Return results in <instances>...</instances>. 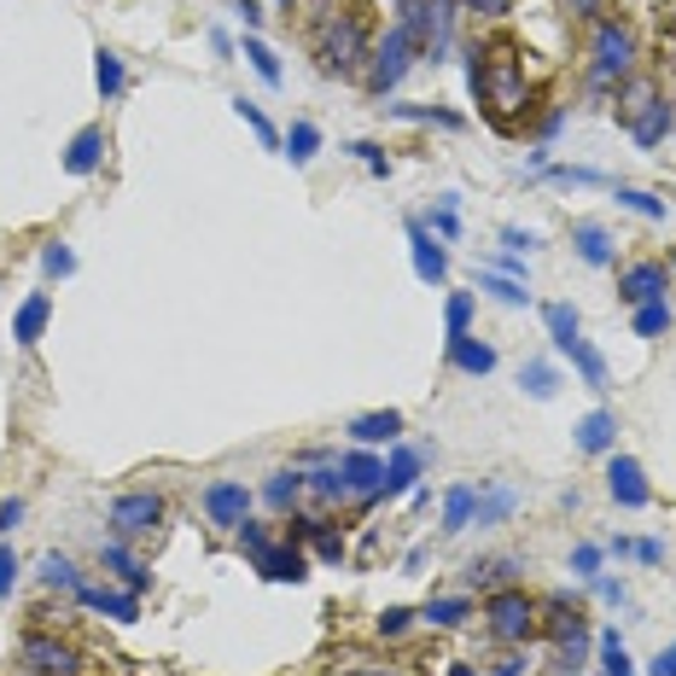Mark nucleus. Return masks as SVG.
Masks as SVG:
<instances>
[{
    "instance_id": "f257e3e1",
    "label": "nucleus",
    "mask_w": 676,
    "mask_h": 676,
    "mask_svg": "<svg viewBox=\"0 0 676 676\" xmlns=\"http://www.w3.org/2000/svg\"><path fill=\"white\" fill-rule=\"evenodd\" d=\"M467 88L479 94V106H484L490 123L514 129L519 111H526V99H531V88H526V53H519V41L514 36H490V41L472 47V53H467Z\"/></svg>"
},
{
    "instance_id": "f03ea898",
    "label": "nucleus",
    "mask_w": 676,
    "mask_h": 676,
    "mask_svg": "<svg viewBox=\"0 0 676 676\" xmlns=\"http://www.w3.org/2000/svg\"><path fill=\"white\" fill-rule=\"evenodd\" d=\"M367 53H374V47H367V0H357V7H345V12H327V24L315 29L321 76H338V82L362 76Z\"/></svg>"
},
{
    "instance_id": "7ed1b4c3",
    "label": "nucleus",
    "mask_w": 676,
    "mask_h": 676,
    "mask_svg": "<svg viewBox=\"0 0 676 676\" xmlns=\"http://www.w3.org/2000/svg\"><path fill=\"white\" fill-rule=\"evenodd\" d=\"M618 123L636 146H659L671 134V106H665V94H659L653 76L618 82Z\"/></svg>"
},
{
    "instance_id": "20e7f679",
    "label": "nucleus",
    "mask_w": 676,
    "mask_h": 676,
    "mask_svg": "<svg viewBox=\"0 0 676 676\" xmlns=\"http://www.w3.org/2000/svg\"><path fill=\"white\" fill-rule=\"evenodd\" d=\"M630 76H636V36H630V24L601 19L595 24V53H589V88L613 94L618 82H630Z\"/></svg>"
},
{
    "instance_id": "39448f33",
    "label": "nucleus",
    "mask_w": 676,
    "mask_h": 676,
    "mask_svg": "<svg viewBox=\"0 0 676 676\" xmlns=\"http://www.w3.org/2000/svg\"><path fill=\"white\" fill-rule=\"evenodd\" d=\"M484 624L496 641H526V636H536V601L526 589H496L484 601Z\"/></svg>"
},
{
    "instance_id": "423d86ee",
    "label": "nucleus",
    "mask_w": 676,
    "mask_h": 676,
    "mask_svg": "<svg viewBox=\"0 0 676 676\" xmlns=\"http://www.w3.org/2000/svg\"><path fill=\"white\" fill-rule=\"evenodd\" d=\"M158 526H164V496H158V490H129V496L111 502V536H117V543L152 536Z\"/></svg>"
},
{
    "instance_id": "0eeeda50",
    "label": "nucleus",
    "mask_w": 676,
    "mask_h": 676,
    "mask_svg": "<svg viewBox=\"0 0 676 676\" xmlns=\"http://www.w3.org/2000/svg\"><path fill=\"white\" fill-rule=\"evenodd\" d=\"M409 64H414V41H409V29H391V36H385L374 53H367V94H391L402 76H409Z\"/></svg>"
},
{
    "instance_id": "6e6552de",
    "label": "nucleus",
    "mask_w": 676,
    "mask_h": 676,
    "mask_svg": "<svg viewBox=\"0 0 676 676\" xmlns=\"http://www.w3.org/2000/svg\"><path fill=\"white\" fill-rule=\"evenodd\" d=\"M205 519H210V526H222V531H240L245 519H251V490L240 479L205 484Z\"/></svg>"
},
{
    "instance_id": "1a4fd4ad",
    "label": "nucleus",
    "mask_w": 676,
    "mask_h": 676,
    "mask_svg": "<svg viewBox=\"0 0 676 676\" xmlns=\"http://www.w3.org/2000/svg\"><path fill=\"white\" fill-rule=\"evenodd\" d=\"M606 490H613V502H618V507H630V514L653 502L648 472H641V461H630V455H613V461H606Z\"/></svg>"
},
{
    "instance_id": "9d476101",
    "label": "nucleus",
    "mask_w": 676,
    "mask_h": 676,
    "mask_svg": "<svg viewBox=\"0 0 676 676\" xmlns=\"http://www.w3.org/2000/svg\"><path fill=\"white\" fill-rule=\"evenodd\" d=\"M409 251H414V275L426 286H444L449 280V251L437 245V233L426 222H409Z\"/></svg>"
},
{
    "instance_id": "9b49d317",
    "label": "nucleus",
    "mask_w": 676,
    "mask_h": 676,
    "mask_svg": "<svg viewBox=\"0 0 676 676\" xmlns=\"http://www.w3.org/2000/svg\"><path fill=\"white\" fill-rule=\"evenodd\" d=\"M24 665L36 676H76V648L53 636H24Z\"/></svg>"
},
{
    "instance_id": "f8f14e48",
    "label": "nucleus",
    "mask_w": 676,
    "mask_h": 676,
    "mask_svg": "<svg viewBox=\"0 0 676 676\" xmlns=\"http://www.w3.org/2000/svg\"><path fill=\"white\" fill-rule=\"evenodd\" d=\"M338 479H345V490H350V496H362V502H379L385 461H374L367 449H350L345 461H338Z\"/></svg>"
},
{
    "instance_id": "ddd939ff",
    "label": "nucleus",
    "mask_w": 676,
    "mask_h": 676,
    "mask_svg": "<svg viewBox=\"0 0 676 676\" xmlns=\"http://www.w3.org/2000/svg\"><path fill=\"white\" fill-rule=\"evenodd\" d=\"M618 298L630 303H653V298H665V263H653V257H641V263H630L618 275Z\"/></svg>"
},
{
    "instance_id": "4468645a",
    "label": "nucleus",
    "mask_w": 676,
    "mask_h": 676,
    "mask_svg": "<svg viewBox=\"0 0 676 676\" xmlns=\"http://www.w3.org/2000/svg\"><path fill=\"white\" fill-rule=\"evenodd\" d=\"M251 566H257L268 583H303L310 578V560H303V548H292V536H286V543H268Z\"/></svg>"
},
{
    "instance_id": "2eb2a0df",
    "label": "nucleus",
    "mask_w": 676,
    "mask_h": 676,
    "mask_svg": "<svg viewBox=\"0 0 676 676\" xmlns=\"http://www.w3.org/2000/svg\"><path fill=\"white\" fill-rule=\"evenodd\" d=\"M99 158H106V129H99V123L76 129V141L64 146V169H71V176H94Z\"/></svg>"
},
{
    "instance_id": "dca6fc26",
    "label": "nucleus",
    "mask_w": 676,
    "mask_h": 676,
    "mask_svg": "<svg viewBox=\"0 0 676 676\" xmlns=\"http://www.w3.org/2000/svg\"><path fill=\"white\" fill-rule=\"evenodd\" d=\"M76 601L88 606V613L117 618V624H134V618H141V595H117V589H94V583H82V589H76Z\"/></svg>"
},
{
    "instance_id": "f3484780",
    "label": "nucleus",
    "mask_w": 676,
    "mask_h": 676,
    "mask_svg": "<svg viewBox=\"0 0 676 676\" xmlns=\"http://www.w3.org/2000/svg\"><path fill=\"white\" fill-rule=\"evenodd\" d=\"M47 321H53V298H47V292H29V298L19 303V315H12V338L29 350V345L47 333Z\"/></svg>"
},
{
    "instance_id": "a211bd4d",
    "label": "nucleus",
    "mask_w": 676,
    "mask_h": 676,
    "mask_svg": "<svg viewBox=\"0 0 676 676\" xmlns=\"http://www.w3.org/2000/svg\"><path fill=\"white\" fill-rule=\"evenodd\" d=\"M414 484H420V449L397 444V449H391V461H385V484H379V496H385V502H391V496H409Z\"/></svg>"
},
{
    "instance_id": "6ab92c4d",
    "label": "nucleus",
    "mask_w": 676,
    "mask_h": 676,
    "mask_svg": "<svg viewBox=\"0 0 676 676\" xmlns=\"http://www.w3.org/2000/svg\"><path fill=\"white\" fill-rule=\"evenodd\" d=\"M99 560H106V566L117 571V578L129 583V595H146V589H152V571H146L141 560H134V554H129L123 543H117V536H111V543H99Z\"/></svg>"
},
{
    "instance_id": "aec40b11",
    "label": "nucleus",
    "mask_w": 676,
    "mask_h": 676,
    "mask_svg": "<svg viewBox=\"0 0 676 676\" xmlns=\"http://www.w3.org/2000/svg\"><path fill=\"white\" fill-rule=\"evenodd\" d=\"M350 437H357V444H397V437H402V414L397 409L357 414V420H350Z\"/></svg>"
},
{
    "instance_id": "412c9836",
    "label": "nucleus",
    "mask_w": 676,
    "mask_h": 676,
    "mask_svg": "<svg viewBox=\"0 0 676 676\" xmlns=\"http://www.w3.org/2000/svg\"><path fill=\"white\" fill-rule=\"evenodd\" d=\"M560 357H571V367L583 374L589 391H606V385H613V374H606V357H601L595 345H589V338H571V345L560 350Z\"/></svg>"
},
{
    "instance_id": "4be33fe9",
    "label": "nucleus",
    "mask_w": 676,
    "mask_h": 676,
    "mask_svg": "<svg viewBox=\"0 0 676 676\" xmlns=\"http://www.w3.org/2000/svg\"><path fill=\"white\" fill-rule=\"evenodd\" d=\"M449 367H461V374H472V379H484L490 367H496V350L490 345H479V338H449Z\"/></svg>"
},
{
    "instance_id": "5701e85b",
    "label": "nucleus",
    "mask_w": 676,
    "mask_h": 676,
    "mask_svg": "<svg viewBox=\"0 0 676 676\" xmlns=\"http://www.w3.org/2000/svg\"><path fill=\"white\" fill-rule=\"evenodd\" d=\"M613 444H618V420L606 414V409H595V414L578 420V449H583V455H606Z\"/></svg>"
},
{
    "instance_id": "b1692460",
    "label": "nucleus",
    "mask_w": 676,
    "mask_h": 676,
    "mask_svg": "<svg viewBox=\"0 0 676 676\" xmlns=\"http://www.w3.org/2000/svg\"><path fill=\"white\" fill-rule=\"evenodd\" d=\"M571 245H578V257H583L589 268H606V263H613V240H606L601 222H578V228H571Z\"/></svg>"
},
{
    "instance_id": "393cba45",
    "label": "nucleus",
    "mask_w": 676,
    "mask_h": 676,
    "mask_svg": "<svg viewBox=\"0 0 676 676\" xmlns=\"http://www.w3.org/2000/svg\"><path fill=\"white\" fill-rule=\"evenodd\" d=\"M303 490H310V484H303V472H286V467H280V472H268V484H263V502L275 507V514H292Z\"/></svg>"
},
{
    "instance_id": "a878e982",
    "label": "nucleus",
    "mask_w": 676,
    "mask_h": 676,
    "mask_svg": "<svg viewBox=\"0 0 676 676\" xmlns=\"http://www.w3.org/2000/svg\"><path fill=\"white\" fill-rule=\"evenodd\" d=\"M472 514H479V490H472V484H455L449 496H444V531H449V536L467 531Z\"/></svg>"
},
{
    "instance_id": "bb28decb",
    "label": "nucleus",
    "mask_w": 676,
    "mask_h": 676,
    "mask_svg": "<svg viewBox=\"0 0 676 676\" xmlns=\"http://www.w3.org/2000/svg\"><path fill=\"white\" fill-rule=\"evenodd\" d=\"M280 146H286V158H292V164L303 169V164H310L315 152H321V129L310 123V117H298V123L286 129V141H280Z\"/></svg>"
},
{
    "instance_id": "cd10ccee",
    "label": "nucleus",
    "mask_w": 676,
    "mask_h": 676,
    "mask_svg": "<svg viewBox=\"0 0 676 676\" xmlns=\"http://www.w3.org/2000/svg\"><path fill=\"white\" fill-rule=\"evenodd\" d=\"M123 59H117L111 53V47H99V53H94V88L99 94H106V99H117V94H123Z\"/></svg>"
},
{
    "instance_id": "c85d7f7f",
    "label": "nucleus",
    "mask_w": 676,
    "mask_h": 676,
    "mask_svg": "<svg viewBox=\"0 0 676 676\" xmlns=\"http://www.w3.org/2000/svg\"><path fill=\"white\" fill-rule=\"evenodd\" d=\"M245 59H251V71H257L268 88H280L286 71H280V59H275V47H268L263 36H245Z\"/></svg>"
},
{
    "instance_id": "c756f323",
    "label": "nucleus",
    "mask_w": 676,
    "mask_h": 676,
    "mask_svg": "<svg viewBox=\"0 0 676 676\" xmlns=\"http://www.w3.org/2000/svg\"><path fill=\"white\" fill-rule=\"evenodd\" d=\"M479 292H490L496 303H514V310H526V303H531V286L514 280V275H479Z\"/></svg>"
},
{
    "instance_id": "7c9ffc66",
    "label": "nucleus",
    "mask_w": 676,
    "mask_h": 676,
    "mask_svg": "<svg viewBox=\"0 0 676 676\" xmlns=\"http://www.w3.org/2000/svg\"><path fill=\"white\" fill-rule=\"evenodd\" d=\"M519 385H526V397L548 402L554 391H560V374H554V362H526L519 367Z\"/></svg>"
},
{
    "instance_id": "2f4dec72",
    "label": "nucleus",
    "mask_w": 676,
    "mask_h": 676,
    "mask_svg": "<svg viewBox=\"0 0 676 676\" xmlns=\"http://www.w3.org/2000/svg\"><path fill=\"white\" fill-rule=\"evenodd\" d=\"M420 618L437 624V630H449V624L472 618V601H467V595H437V601H426V613H420Z\"/></svg>"
},
{
    "instance_id": "473e14b6",
    "label": "nucleus",
    "mask_w": 676,
    "mask_h": 676,
    "mask_svg": "<svg viewBox=\"0 0 676 676\" xmlns=\"http://www.w3.org/2000/svg\"><path fill=\"white\" fill-rule=\"evenodd\" d=\"M671 333V303L653 298V303H636V338H665Z\"/></svg>"
},
{
    "instance_id": "72a5a7b5",
    "label": "nucleus",
    "mask_w": 676,
    "mask_h": 676,
    "mask_svg": "<svg viewBox=\"0 0 676 676\" xmlns=\"http://www.w3.org/2000/svg\"><path fill=\"white\" fill-rule=\"evenodd\" d=\"M543 321H548V338H554V350H566L571 338H578V310H571V303H548V310H543Z\"/></svg>"
},
{
    "instance_id": "f704fd0d",
    "label": "nucleus",
    "mask_w": 676,
    "mask_h": 676,
    "mask_svg": "<svg viewBox=\"0 0 676 676\" xmlns=\"http://www.w3.org/2000/svg\"><path fill=\"white\" fill-rule=\"evenodd\" d=\"M432 233L437 240H455V233H461V193H444L432 205Z\"/></svg>"
},
{
    "instance_id": "c9c22d12",
    "label": "nucleus",
    "mask_w": 676,
    "mask_h": 676,
    "mask_svg": "<svg viewBox=\"0 0 676 676\" xmlns=\"http://www.w3.org/2000/svg\"><path fill=\"white\" fill-rule=\"evenodd\" d=\"M514 490H507V484H496V490H490V496H479V514H472V519H479V526H502V519L507 514H514Z\"/></svg>"
},
{
    "instance_id": "e433bc0d",
    "label": "nucleus",
    "mask_w": 676,
    "mask_h": 676,
    "mask_svg": "<svg viewBox=\"0 0 676 676\" xmlns=\"http://www.w3.org/2000/svg\"><path fill=\"white\" fill-rule=\"evenodd\" d=\"M233 111H240V123H245L251 134H257L263 146H280V134H275V123L263 117V106H257V99H245V94H240V99H233Z\"/></svg>"
},
{
    "instance_id": "4c0bfd02",
    "label": "nucleus",
    "mask_w": 676,
    "mask_h": 676,
    "mask_svg": "<svg viewBox=\"0 0 676 676\" xmlns=\"http://www.w3.org/2000/svg\"><path fill=\"white\" fill-rule=\"evenodd\" d=\"M472 292H449V303H444V327H449V338H467V327H472Z\"/></svg>"
},
{
    "instance_id": "58836bf2",
    "label": "nucleus",
    "mask_w": 676,
    "mask_h": 676,
    "mask_svg": "<svg viewBox=\"0 0 676 676\" xmlns=\"http://www.w3.org/2000/svg\"><path fill=\"white\" fill-rule=\"evenodd\" d=\"M41 583H47V589H71V595H76V589H82V578H76V566H71V560H64V554H47V560H41Z\"/></svg>"
},
{
    "instance_id": "ea45409f",
    "label": "nucleus",
    "mask_w": 676,
    "mask_h": 676,
    "mask_svg": "<svg viewBox=\"0 0 676 676\" xmlns=\"http://www.w3.org/2000/svg\"><path fill=\"white\" fill-rule=\"evenodd\" d=\"M618 205L636 210V216H648V222H665V198H653V193H641V188H618Z\"/></svg>"
},
{
    "instance_id": "a19ab883",
    "label": "nucleus",
    "mask_w": 676,
    "mask_h": 676,
    "mask_svg": "<svg viewBox=\"0 0 676 676\" xmlns=\"http://www.w3.org/2000/svg\"><path fill=\"white\" fill-rule=\"evenodd\" d=\"M41 268H47V280H71L76 275V251L64 245V240H53V245L41 251Z\"/></svg>"
},
{
    "instance_id": "79ce46f5",
    "label": "nucleus",
    "mask_w": 676,
    "mask_h": 676,
    "mask_svg": "<svg viewBox=\"0 0 676 676\" xmlns=\"http://www.w3.org/2000/svg\"><path fill=\"white\" fill-rule=\"evenodd\" d=\"M397 117H409V123H437V129H461V117L444 111V106H391Z\"/></svg>"
},
{
    "instance_id": "37998d69",
    "label": "nucleus",
    "mask_w": 676,
    "mask_h": 676,
    "mask_svg": "<svg viewBox=\"0 0 676 676\" xmlns=\"http://www.w3.org/2000/svg\"><path fill=\"white\" fill-rule=\"evenodd\" d=\"M310 536H315V554H321L327 566H338V560H345V536H338L333 526H321V519H315V526H310Z\"/></svg>"
},
{
    "instance_id": "c03bdc74",
    "label": "nucleus",
    "mask_w": 676,
    "mask_h": 676,
    "mask_svg": "<svg viewBox=\"0 0 676 676\" xmlns=\"http://www.w3.org/2000/svg\"><path fill=\"white\" fill-rule=\"evenodd\" d=\"M543 176H548V181H560V188H595V181H601L595 169H578V164H548Z\"/></svg>"
},
{
    "instance_id": "a18cd8bd",
    "label": "nucleus",
    "mask_w": 676,
    "mask_h": 676,
    "mask_svg": "<svg viewBox=\"0 0 676 676\" xmlns=\"http://www.w3.org/2000/svg\"><path fill=\"white\" fill-rule=\"evenodd\" d=\"M350 158H362L374 176H391V158H385V146H374V141H350Z\"/></svg>"
},
{
    "instance_id": "49530a36",
    "label": "nucleus",
    "mask_w": 676,
    "mask_h": 676,
    "mask_svg": "<svg viewBox=\"0 0 676 676\" xmlns=\"http://www.w3.org/2000/svg\"><path fill=\"white\" fill-rule=\"evenodd\" d=\"M560 12H566L571 24H601L606 0H560Z\"/></svg>"
},
{
    "instance_id": "de8ad7c7",
    "label": "nucleus",
    "mask_w": 676,
    "mask_h": 676,
    "mask_svg": "<svg viewBox=\"0 0 676 676\" xmlns=\"http://www.w3.org/2000/svg\"><path fill=\"white\" fill-rule=\"evenodd\" d=\"M303 484H310L321 502H333V496H350V490H345V479H338V472H327V467H321L315 479H303Z\"/></svg>"
},
{
    "instance_id": "09e8293b",
    "label": "nucleus",
    "mask_w": 676,
    "mask_h": 676,
    "mask_svg": "<svg viewBox=\"0 0 676 676\" xmlns=\"http://www.w3.org/2000/svg\"><path fill=\"white\" fill-rule=\"evenodd\" d=\"M409 624H414L409 606H385V613H379V636H402Z\"/></svg>"
},
{
    "instance_id": "8fccbe9b",
    "label": "nucleus",
    "mask_w": 676,
    "mask_h": 676,
    "mask_svg": "<svg viewBox=\"0 0 676 676\" xmlns=\"http://www.w3.org/2000/svg\"><path fill=\"white\" fill-rule=\"evenodd\" d=\"M19 526H24V502H19V496H7V502H0V536H12Z\"/></svg>"
},
{
    "instance_id": "3c124183",
    "label": "nucleus",
    "mask_w": 676,
    "mask_h": 676,
    "mask_svg": "<svg viewBox=\"0 0 676 676\" xmlns=\"http://www.w3.org/2000/svg\"><path fill=\"white\" fill-rule=\"evenodd\" d=\"M240 548L251 554V560H257V554L268 548V531H263V526H251V519H245V526H240Z\"/></svg>"
},
{
    "instance_id": "603ef678",
    "label": "nucleus",
    "mask_w": 676,
    "mask_h": 676,
    "mask_svg": "<svg viewBox=\"0 0 676 676\" xmlns=\"http://www.w3.org/2000/svg\"><path fill=\"white\" fill-rule=\"evenodd\" d=\"M12 583H19V554H12V548H0V601L12 595Z\"/></svg>"
},
{
    "instance_id": "864d4df0",
    "label": "nucleus",
    "mask_w": 676,
    "mask_h": 676,
    "mask_svg": "<svg viewBox=\"0 0 676 676\" xmlns=\"http://www.w3.org/2000/svg\"><path fill=\"white\" fill-rule=\"evenodd\" d=\"M502 245H507V251H514V257H519V251H536L543 240H536V233H526V228H502Z\"/></svg>"
},
{
    "instance_id": "5fc2aeb1",
    "label": "nucleus",
    "mask_w": 676,
    "mask_h": 676,
    "mask_svg": "<svg viewBox=\"0 0 676 676\" xmlns=\"http://www.w3.org/2000/svg\"><path fill=\"white\" fill-rule=\"evenodd\" d=\"M601 548H578V554H571V571H578V578H601Z\"/></svg>"
},
{
    "instance_id": "6e6d98bb",
    "label": "nucleus",
    "mask_w": 676,
    "mask_h": 676,
    "mask_svg": "<svg viewBox=\"0 0 676 676\" xmlns=\"http://www.w3.org/2000/svg\"><path fill=\"white\" fill-rule=\"evenodd\" d=\"M630 554H636L641 566H659V560H665V543H653V536H641V543H630Z\"/></svg>"
},
{
    "instance_id": "4d7b16f0",
    "label": "nucleus",
    "mask_w": 676,
    "mask_h": 676,
    "mask_svg": "<svg viewBox=\"0 0 676 676\" xmlns=\"http://www.w3.org/2000/svg\"><path fill=\"white\" fill-rule=\"evenodd\" d=\"M233 12H240L245 36H257V24H263V7H257V0H233Z\"/></svg>"
},
{
    "instance_id": "13d9d810",
    "label": "nucleus",
    "mask_w": 676,
    "mask_h": 676,
    "mask_svg": "<svg viewBox=\"0 0 676 676\" xmlns=\"http://www.w3.org/2000/svg\"><path fill=\"white\" fill-rule=\"evenodd\" d=\"M467 12H479V19H502L507 7H514V0H461Z\"/></svg>"
},
{
    "instance_id": "bf43d9fd",
    "label": "nucleus",
    "mask_w": 676,
    "mask_h": 676,
    "mask_svg": "<svg viewBox=\"0 0 676 676\" xmlns=\"http://www.w3.org/2000/svg\"><path fill=\"white\" fill-rule=\"evenodd\" d=\"M653 676H676V641H671V648H659V659H653Z\"/></svg>"
},
{
    "instance_id": "052dcab7",
    "label": "nucleus",
    "mask_w": 676,
    "mask_h": 676,
    "mask_svg": "<svg viewBox=\"0 0 676 676\" xmlns=\"http://www.w3.org/2000/svg\"><path fill=\"white\" fill-rule=\"evenodd\" d=\"M595 589H601L606 601H618V606H624V583H613V578H595Z\"/></svg>"
},
{
    "instance_id": "680f3d73",
    "label": "nucleus",
    "mask_w": 676,
    "mask_h": 676,
    "mask_svg": "<svg viewBox=\"0 0 676 676\" xmlns=\"http://www.w3.org/2000/svg\"><path fill=\"white\" fill-rule=\"evenodd\" d=\"M519 671H526V659H502V665L490 671V676H519Z\"/></svg>"
},
{
    "instance_id": "e2e57ef3",
    "label": "nucleus",
    "mask_w": 676,
    "mask_h": 676,
    "mask_svg": "<svg viewBox=\"0 0 676 676\" xmlns=\"http://www.w3.org/2000/svg\"><path fill=\"white\" fill-rule=\"evenodd\" d=\"M449 676H479V671H472V665H449Z\"/></svg>"
},
{
    "instance_id": "0e129e2a",
    "label": "nucleus",
    "mask_w": 676,
    "mask_h": 676,
    "mask_svg": "<svg viewBox=\"0 0 676 676\" xmlns=\"http://www.w3.org/2000/svg\"><path fill=\"white\" fill-rule=\"evenodd\" d=\"M280 7H292V0H280Z\"/></svg>"
}]
</instances>
